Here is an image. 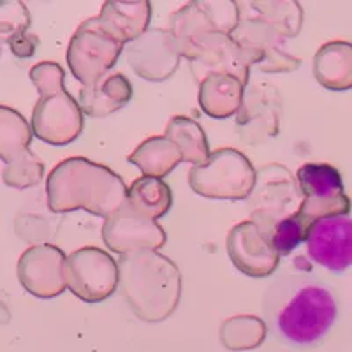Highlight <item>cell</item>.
<instances>
[{"label": "cell", "instance_id": "5bb4252c", "mask_svg": "<svg viewBox=\"0 0 352 352\" xmlns=\"http://www.w3.org/2000/svg\"><path fill=\"white\" fill-rule=\"evenodd\" d=\"M188 67L197 83L212 74H229L247 87L250 78V60L240 44L229 34H210L204 37L196 48V55Z\"/></svg>", "mask_w": 352, "mask_h": 352}, {"label": "cell", "instance_id": "9a60e30c", "mask_svg": "<svg viewBox=\"0 0 352 352\" xmlns=\"http://www.w3.org/2000/svg\"><path fill=\"white\" fill-rule=\"evenodd\" d=\"M125 50L129 65L143 80L164 81L180 65L182 55L169 28H150Z\"/></svg>", "mask_w": 352, "mask_h": 352}, {"label": "cell", "instance_id": "7c38bea8", "mask_svg": "<svg viewBox=\"0 0 352 352\" xmlns=\"http://www.w3.org/2000/svg\"><path fill=\"white\" fill-rule=\"evenodd\" d=\"M102 240L111 252L127 256L160 248L166 243V231L157 220L141 215L125 203L104 220Z\"/></svg>", "mask_w": 352, "mask_h": 352}, {"label": "cell", "instance_id": "d6986e66", "mask_svg": "<svg viewBox=\"0 0 352 352\" xmlns=\"http://www.w3.org/2000/svg\"><path fill=\"white\" fill-rule=\"evenodd\" d=\"M132 85L122 72H111L94 83L81 87L80 108L83 115L104 118L129 104L132 99Z\"/></svg>", "mask_w": 352, "mask_h": 352}, {"label": "cell", "instance_id": "277c9868", "mask_svg": "<svg viewBox=\"0 0 352 352\" xmlns=\"http://www.w3.org/2000/svg\"><path fill=\"white\" fill-rule=\"evenodd\" d=\"M39 92L32 109L30 127L34 136L53 146H65L80 138L83 111L65 88V71L56 62H39L28 72Z\"/></svg>", "mask_w": 352, "mask_h": 352}, {"label": "cell", "instance_id": "4dcf8cb0", "mask_svg": "<svg viewBox=\"0 0 352 352\" xmlns=\"http://www.w3.org/2000/svg\"><path fill=\"white\" fill-rule=\"evenodd\" d=\"M9 48H11L12 55L18 56V58H30V56L36 55L37 48H39V37L36 34H20L14 39L9 41Z\"/></svg>", "mask_w": 352, "mask_h": 352}, {"label": "cell", "instance_id": "2e32d148", "mask_svg": "<svg viewBox=\"0 0 352 352\" xmlns=\"http://www.w3.org/2000/svg\"><path fill=\"white\" fill-rule=\"evenodd\" d=\"M308 256L329 272L342 273L352 266V219L349 215L317 220L307 238Z\"/></svg>", "mask_w": 352, "mask_h": 352}, {"label": "cell", "instance_id": "3957f363", "mask_svg": "<svg viewBox=\"0 0 352 352\" xmlns=\"http://www.w3.org/2000/svg\"><path fill=\"white\" fill-rule=\"evenodd\" d=\"M120 287L129 308L144 322H162L180 303L182 275L157 250L120 256Z\"/></svg>", "mask_w": 352, "mask_h": 352}, {"label": "cell", "instance_id": "4316f807", "mask_svg": "<svg viewBox=\"0 0 352 352\" xmlns=\"http://www.w3.org/2000/svg\"><path fill=\"white\" fill-rule=\"evenodd\" d=\"M250 9L264 23L284 39L296 37L303 25V9L298 2H248Z\"/></svg>", "mask_w": 352, "mask_h": 352}, {"label": "cell", "instance_id": "f546056e", "mask_svg": "<svg viewBox=\"0 0 352 352\" xmlns=\"http://www.w3.org/2000/svg\"><path fill=\"white\" fill-rule=\"evenodd\" d=\"M30 27V12L25 2L0 0V43H8Z\"/></svg>", "mask_w": 352, "mask_h": 352}, {"label": "cell", "instance_id": "7402d4cb", "mask_svg": "<svg viewBox=\"0 0 352 352\" xmlns=\"http://www.w3.org/2000/svg\"><path fill=\"white\" fill-rule=\"evenodd\" d=\"M131 164L141 169L143 176L164 178L178 164L184 162L180 148L166 136H153L144 140L131 155L127 157Z\"/></svg>", "mask_w": 352, "mask_h": 352}, {"label": "cell", "instance_id": "7a4b0ae2", "mask_svg": "<svg viewBox=\"0 0 352 352\" xmlns=\"http://www.w3.org/2000/svg\"><path fill=\"white\" fill-rule=\"evenodd\" d=\"M127 185L120 176L85 157H69L46 178L48 208L53 213L85 210L108 219L127 203Z\"/></svg>", "mask_w": 352, "mask_h": 352}, {"label": "cell", "instance_id": "83f0119b", "mask_svg": "<svg viewBox=\"0 0 352 352\" xmlns=\"http://www.w3.org/2000/svg\"><path fill=\"white\" fill-rule=\"evenodd\" d=\"M314 222L308 220L300 210L294 213H289L284 219H280L270 229V238H272L273 247L280 256H289L300 243H307V238L310 234Z\"/></svg>", "mask_w": 352, "mask_h": 352}, {"label": "cell", "instance_id": "4fadbf2b", "mask_svg": "<svg viewBox=\"0 0 352 352\" xmlns=\"http://www.w3.org/2000/svg\"><path fill=\"white\" fill-rule=\"evenodd\" d=\"M228 254L232 264L252 278L273 275L280 264V254L273 247L270 234L254 220L240 222L229 231Z\"/></svg>", "mask_w": 352, "mask_h": 352}, {"label": "cell", "instance_id": "44dd1931", "mask_svg": "<svg viewBox=\"0 0 352 352\" xmlns=\"http://www.w3.org/2000/svg\"><path fill=\"white\" fill-rule=\"evenodd\" d=\"M314 76L331 92L352 88V43L331 41L322 44L314 56Z\"/></svg>", "mask_w": 352, "mask_h": 352}, {"label": "cell", "instance_id": "e0dca14e", "mask_svg": "<svg viewBox=\"0 0 352 352\" xmlns=\"http://www.w3.org/2000/svg\"><path fill=\"white\" fill-rule=\"evenodd\" d=\"M238 129L245 143L256 144L276 136L280 97L275 88L250 87L245 90L243 104L238 111Z\"/></svg>", "mask_w": 352, "mask_h": 352}, {"label": "cell", "instance_id": "8992f818", "mask_svg": "<svg viewBox=\"0 0 352 352\" xmlns=\"http://www.w3.org/2000/svg\"><path fill=\"white\" fill-rule=\"evenodd\" d=\"M238 23V2H188L171 14L169 32L182 58L190 62L204 37L215 32L232 36Z\"/></svg>", "mask_w": 352, "mask_h": 352}, {"label": "cell", "instance_id": "ffe728a7", "mask_svg": "<svg viewBox=\"0 0 352 352\" xmlns=\"http://www.w3.org/2000/svg\"><path fill=\"white\" fill-rule=\"evenodd\" d=\"M245 97V85L229 74H212L199 83V106L204 115L226 120L238 115Z\"/></svg>", "mask_w": 352, "mask_h": 352}, {"label": "cell", "instance_id": "52a82bcc", "mask_svg": "<svg viewBox=\"0 0 352 352\" xmlns=\"http://www.w3.org/2000/svg\"><path fill=\"white\" fill-rule=\"evenodd\" d=\"M124 50V44L109 36L94 16L78 27L69 43V69L72 76L87 87L106 76L115 67Z\"/></svg>", "mask_w": 352, "mask_h": 352}, {"label": "cell", "instance_id": "9c48e42d", "mask_svg": "<svg viewBox=\"0 0 352 352\" xmlns=\"http://www.w3.org/2000/svg\"><path fill=\"white\" fill-rule=\"evenodd\" d=\"M240 23L232 39L247 53L250 64L264 72H291L300 67L301 60L285 52V39L264 23L248 2H238Z\"/></svg>", "mask_w": 352, "mask_h": 352}, {"label": "cell", "instance_id": "8fae6325", "mask_svg": "<svg viewBox=\"0 0 352 352\" xmlns=\"http://www.w3.org/2000/svg\"><path fill=\"white\" fill-rule=\"evenodd\" d=\"M65 261L67 256L56 245L39 243L28 247L20 256L16 266L21 287L43 300L60 296L67 289Z\"/></svg>", "mask_w": 352, "mask_h": 352}, {"label": "cell", "instance_id": "6da1fadb", "mask_svg": "<svg viewBox=\"0 0 352 352\" xmlns=\"http://www.w3.org/2000/svg\"><path fill=\"white\" fill-rule=\"evenodd\" d=\"M264 316L282 340L312 345L335 324L338 305L331 289L307 273H284L268 287Z\"/></svg>", "mask_w": 352, "mask_h": 352}, {"label": "cell", "instance_id": "ba28073f", "mask_svg": "<svg viewBox=\"0 0 352 352\" xmlns=\"http://www.w3.org/2000/svg\"><path fill=\"white\" fill-rule=\"evenodd\" d=\"M67 289L85 303H99L115 294L120 284L118 263L106 250L83 247L65 261Z\"/></svg>", "mask_w": 352, "mask_h": 352}, {"label": "cell", "instance_id": "5b68a950", "mask_svg": "<svg viewBox=\"0 0 352 352\" xmlns=\"http://www.w3.org/2000/svg\"><path fill=\"white\" fill-rule=\"evenodd\" d=\"M257 173L247 155L234 148H220L208 160L188 171V185L208 199L241 201L254 192Z\"/></svg>", "mask_w": 352, "mask_h": 352}, {"label": "cell", "instance_id": "d4e9b609", "mask_svg": "<svg viewBox=\"0 0 352 352\" xmlns=\"http://www.w3.org/2000/svg\"><path fill=\"white\" fill-rule=\"evenodd\" d=\"M166 138L180 148L184 162L199 166L210 157L208 140L203 127L188 116H173L166 127Z\"/></svg>", "mask_w": 352, "mask_h": 352}, {"label": "cell", "instance_id": "f1b7e54d", "mask_svg": "<svg viewBox=\"0 0 352 352\" xmlns=\"http://www.w3.org/2000/svg\"><path fill=\"white\" fill-rule=\"evenodd\" d=\"M43 176L44 164L32 150H28L25 155H21L11 164H6L2 169V182L8 187L18 188V190H25V188L41 184Z\"/></svg>", "mask_w": 352, "mask_h": 352}, {"label": "cell", "instance_id": "603a6c76", "mask_svg": "<svg viewBox=\"0 0 352 352\" xmlns=\"http://www.w3.org/2000/svg\"><path fill=\"white\" fill-rule=\"evenodd\" d=\"M127 203L141 215L159 220L171 210L173 194L169 185L160 178L141 176L127 190Z\"/></svg>", "mask_w": 352, "mask_h": 352}, {"label": "cell", "instance_id": "cb8c5ba5", "mask_svg": "<svg viewBox=\"0 0 352 352\" xmlns=\"http://www.w3.org/2000/svg\"><path fill=\"white\" fill-rule=\"evenodd\" d=\"M34 132L16 109L0 104V160L11 164L30 150Z\"/></svg>", "mask_w": 352, "mask_h": 352}, {"label": "cell", "instance_id": "ac0fdd59", "mask_svg": "<svg viewBox=\"0 0 352 352\" xmlns=\"http://www.w3.org/2000/svg\"><path fill=\"white\" fill-rule=\"evenodd\" d=\"M96 20L109 36L125 46L140 39L143 34L150 30L152 2L148 0H132V2L108 0L102 4V9Z\"/></svg>", "mask_w": 352, "mask_h": 352}, {"label": "cell", "instance_id": "484cf974", "mask_svg": "<svg viewBox=\"0 0 352 352\" xmlns=\"http://www.w3.org/2000/svg\"><path fill=\"white\" fill-rule=\"evenodd\" d=\"M266 331V324L256 316L229 317L220 326V342L229 351H248L263 344Z\"/></svg>", "mask_w": 352, "mask_h": 352}, {"label": "cell", "instance_id": "30bf717a", "mask_svg": "<svg viewBox=\"0 0 352 352\" xmlns=\"http://www.w3.org/2000/svg\"><path fill=\"white\" fill-rule=\"evenodd\" d=\"M296 182L303 196L298 210L308 220H312L314 224L326 217L349 215L351 199L344 190L340 171L331 164H322V162L303 164L298 169Z\"/></svg>", "mask_w": 352, "mask_h": 352}]
</instances>
